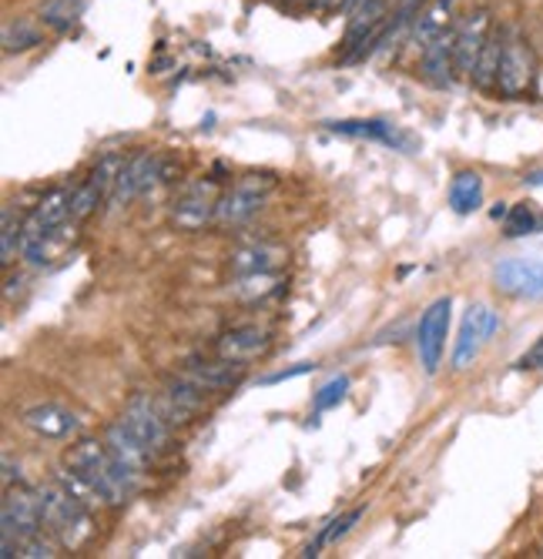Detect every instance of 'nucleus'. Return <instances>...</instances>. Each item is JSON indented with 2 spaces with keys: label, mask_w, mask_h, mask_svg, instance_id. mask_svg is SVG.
Listing matches in <instances>:
<instances>
[{
  "label": "nucleus",
  "mask_w": 543,
  "mask_h": 559,
  "mask_svg": "<svg viewBox=\"0 0 543 559\" xmlns=\"http://www.w3.org/2000/svg\"><path fill=\"white\" fill-rule=\"evenodd\" d=\"M21 423L31 432L44 436V439H71V436L81 432V419L71 409H64V405H58V402L31 405V409H24Z\"/></svg>",
  "instance_id": "16"
},
{
  "label": "nucleus",
  "mask_w": 543,
  "mask_h": 559,
  "mask_svg": "<svg viewBox=\"0 0 543 559\" xmlns=\"http://www.w3.org/2000/svg\"><path fill=\"white\" fill-rule=\"evenodd\" d=\"M0 44H4V55H21V50H31L37 44H44V31L37 21L17 17L4 24V34H0Z\"/></svg>",
  "instance_id": "25"
},
{
  "label": "nucleus",
  "mask_w": 543,
  "mask_h": 559,
  "mask_svg": "<svg viewBox=\"0 0 543 559\" xmlns=\"http://www.w3.org/2000/svg\"><path fill=\"white\" fill-rule=\"evenodd\" d=\"M17 556L21 559H51V556H58V549H55V543L44 539V533H37V536H31L27 543L17 546Z\"/></svg>",
  "instance_id": "31"
},
{
  "label": "nucleus",
  "mask_w": 543,
  "mask_h": 559,
  "mask_svg": "<svg viewBox=\"0 0 543 559\" xmlns=\"http://www.w3.org/2000/svg\"><path fill=\"white\" fill-rule=\"evenodd\" d=\"M121 165H125V155H105L87 171V178L71 191V218L74 222L91 218L97 212V205H102L105 198H111V188L118 181Z\"/></svg>",
  "instance_id": "11"
},
{
  "label": "nucleus",
  "mask_w": 543,
  "mask_h": 559,
  "mask_svg": "<svg viewBox=\"0 0 543 559\" xmlns=\"http://www.w3.org/2000/svg\"><path fill=\"white\" fill-rule=\"evenodd\" d=\"M312 369H316L312 362H303V366H295V369H282V372L265 376L262 385H275V382H285V379H295V376H306V372H312Z\"/></svg>",
  "instance_id": "33"
},
{
  "label": "nucleus",
  "mask_w": 543,
  "mask_h": 559,
  "mask_svg": "<svg viewBox=\"0 0 543 559\" xmlns=\"http://www.w3.org/2000/svg\"><path fill=\"white\" fill-rule=\"evenodd\" d=\"M450 319H453V298L442 295L426 305V312L420 316L416 325V348H420V366L426 376H436L442 352H447V335H450Z\"/></svg>",
  "instance_id": "7"
},
{
  "label": "nucleus",
  "mask_w": 543,
  "mask_h": 559,
  "mask_svg": "<svg viewBox=\"0 0 543 559\" xmlns=\"http://www.w3.org/2000/svg\"><path fill=\"white\" fill-rule=\"evenodd\" d=\"M540 228H543V218L536 215L533 205H527V201H520V205L507 209V215H504V235H507V238L536 235Z\"/></svg>",
  "instance_id": "29"
},
{
  "label": "nucleus",
  "mask_w": 543,
  "mask_h": 559,
  "mask_svg": "<svg viewBox=\"0 0 543 559\" xmlns=\"http://www.w3.org/2000/svg\"><path fill=\"white\" fill-rule=\"evenodd\" d=\"M423 0H392V8H420Z\"/></svg>",
  "instance_id": "35"
},
{
  "label": "nucleus",
  "mask_w": 543,
  "mask_h": 559,
  "mask_svg": "<svg viewBox=\"0 0 543 559\" xmlns=\"http://www.w3.org/2000/svg\"><path fill=\"white\" fill-rule=\"evenodd\" d=\"M350 0H312V8L316 11H322V14H329V11H342Z\"/></svg>",
  "instance_id": "34"
},
{
  "label": "nucleus",
  "mask_w": 543,
  "mask_h": 559,
  "mask_svg": "<svg viewBox=\"0 0 543 559\" xmlns=\"http://www.w3.org/2000/svg\"><path fill=\"white\" fill-rule=\"evenodd\" d=\"M121 423H125L144 445H152L155 452L165 449V445L172 442V419L165 416L162 402H155L152 395H134V399L125 405Z\"/></svg>",
  "instance_id": "12"
},
{
  "label": "nucleus",
  "mask_w": 543,
  "mask_h": 559,
  "mask_svg": "<svg viewBox=\"0 0 543 559\" xmlns=\"http://www.w3.org/2000/svg\"><path fill=\"white\" fill-rule=\"evenodd\" d=\"M517 369H543V338L533 342L520 359H517Z\"/></svg>",
  "instance_id": "32"
},
{
  "label": "nucleus",
  "mask_w": 543,
  "mask_h": 559,
  "mask_svg": "<svg viewBox=\"0 0 543 559\" xmlns=\"http://www.w3.org/2000/svg\"><path fill=\"white\" fill-rule=\"evenodd\" d=\"M493 34V17L486 8L470 11L463 21H457V74L473 81V71L480 64L483 47Z\"/></svg>",
  "instance_id": "14"
},
{
  "label": "nucleus",
  "mask_w": 543,
  "mask_h": 559,
  "mask_svg": "<svg viewBox=\"0 0 543 559\" xmlns=\"http://www.w3.org/2000/svg\"><path fill=\"white\" fill-rule=\"evenodd\" d=\"M359 520H363V510H350V513H342V516L329 520V523L319 530L316 543H312V546H306V552H303V556H319V549H326V546H335L339 539L350 536V530H353Z\"/></svg>",
  "instance_id": "28"
},
{
  "label": "nucleus",
  "mask_w": 543,
  "mask_h": 559,
  "mask_svg": "<svg viewBox=\"0 0 543 559\" xmlns=\"http://www.w3.org/2000/svg\"><path fill=\"white\" fill-rule=\"evenodd\" d=\"M84 14V0H47L40 8V24L55 31H71Z\"/></svg>",
  "instance_id": "27"
},
{
  "label": "nucleus",
  "mask_w": 543,
  "mask_h": 559,
  "mask_svg": "<svg viewBox=\"0 0 543 559\" xmlns=\"http://www.w3.org/2000/svg\"><path fill=\"white\" fill-rule=\"evenodd\" d=\"M345 8H356V0H350V4H345Z\"/></svg>",
  "instance_id": "37"
},
{
  "label": "nucleus",
  "mask_w": 543,
  "mask_h": 559,
  "mask_svg": "<svg viewBox=\"0 0 543 559\" xmlns=\"http://www.w3.org/2000/svg\"><path fill=\"white\" fill-rule=\"evenodd\" d=\"M219 181L215 178H199V181H188L175 201H172V225L181 231H199L205 228L212 218H219Z\"/></svg>",
  "instance_id": "5"
},
{
  "label": "nucleus",
  "mask_w": 543,
  "mask_h": 559,
  "mask_svg": "<svg viewBox=\"0 0 543 559\" xmlns=\"http://www.w3.org/2000/svg\"><path fill=\"white\" fill-rule=\"evenodd\" d=\"M536 50L533 44L517 31L504 27V55H500V71H497V94L507 100L527 97L536 84Z\"/></svg>",
  "instance_id": "4"
},
{
  "label": "nucleus",
  "mask_w": 543,
  "mask_h": 559,
  "mask_svg": "<svg viewBox=\"0 0 543 559\" xmlns=\"http://www.w3.org/2000/svg\"><path fill=\"white\" fill-rule=\"evenodd\" d=\"M272 345L269 332L259 329V325H238V329H228L219 342H215V355L222 359H232V362H249V359H259L265 355Z\"/></svg>",
  "instance_id": "18"
},
{
  "label": "nucleus",
  "mask_w": 543,
  "mask_h": 559,
  "mask_svg": "<svg viewBox=\"0 0 543 559\" xmlns=\"http://www.w3.org/2000/svg\"><path fill=\"white\" fill-rule=\"evenodd\" d=\"M24 241V218L14 212V201L4 205V231H0V265H14Z\"/></svg>",
  "instance_id": "26"
},
{
  "label": "nucleus",
  "mask_w": 543,
  "mask_h": 559,
  "mask_svg": "<svg viewBox=\"0 0 543 559\" xmlns=\"http://www.w3.org/2000/svg\"><path fill=\"white\" fill-rule=\"evenodd\" d=\"M420 71L433 87H450L457 78V24L433 37L423 55H420Z\"/></svg>",
  "instance_id": "15"
},
{
  "label": "nucleus",
  "mask_w": 543,
  "mask_h": 559,
  "mask_svg": "<svg viewBox=\"0 0 543 559\" xmlns=\"http://www.w3.org/2000/svg\"><path fill=\"white\" fill-rule=\"evenodd\" d=\"M500 55H504V27H493L483 55H480V64L473 71V84L480 91H497V71H500Z\"/></svg>",
  "instance_id": "24"
},
{
  "label": "nucleus",
  "mask_w": 543,
  "mask_h": 559,
  "mask_svg": "<svg viewBox=\"0 0 543 559\" xmlns=\"http://www.w3.org/2000/svg\"><path fill=\"white\" fill-rule=\"evenodd\" d=\"M483 205V178L476 171H457L450 181V209L457 215H473Z\"/></svg>",
  "instance_id": "23"
},
{
  "label": "nucleus",
  "mask_w": 543,
  "mask_h": 559,
  "mask_svg": "<svg viewBox=\"0 0 543 559\" xmlns=\"http://www.w3.org/2000/svg\"><path fill=\"white\" fill-rule=\"evenodd\" d=\"M275 175L269 171H252V175H241L219 201V222L222 225H241L249 222L262 205L265 198L275 191Z\"/></svg>",
  "instance_id": "6"
},
{
  "label": "nucleus",
  "mask_w": 543,
  "mask_h": 559,
  "mask_svg": "<svg viewBox=\"0 0 543 559\" xmlns=\"http://www.w3.org/2000/svg\"><path fill=\"white\" fill-rule=\"evenodd\" d=\"M105 442H108V449H111L115 460L125 463V466L134 469V473H144L147 466H152V460H155V449H152V445H144L121 419L111 423V426L105 429Z\"/></svg>",
  "instance_id": "20"
},
{
  "label": "nucleus",
  "mask_w": 543,
  "mask_h": 559,
  "mask_svg": "<svg viewBox=\"0 0 543 559\" xmlns=\"http://www.w3.org/2000/svg\"><path fill=\"white\" fill-rule=\"evenodd\" d=\"M497 329H500V316L493 312L486 301L470 305L463 322H460L457 345H453V369L457 372H467L480 359V352L486 348V342L497 335Z\"/></svg>",
  "instance_id": "8"
},
{
  "label": "nucleus",
  "mask_w": 543,
  "mask_h": 559,
  "mask_svg": "<svg viewBox=\"0 0 543 559\" xmlns=\"http://www.w3.org/2000/svg\"><path fill=\"white\" fill-rule=\"evenodd\" d=\"M191 382H199L205 392H228L235 385H241L245 379V366L232 362V359H188L181 369Z\"/></svg>",
  "instance_id": "17"
},
{
  "label": "nucleus",
  "mask_w": 543,
  "mask_h": 559,
  "mask_svg": "<svg viewBox=\"0 0 543 559\" xmlns=\"http://www.w3.org/2000/svg\"><path fill=\"white\" fill-rule=\"evenodd\" d=\"M64 469L71 476H78L94 499H102L105 506H121L134 496L141 473L128 469L125 463H118L108 442H97V439H81L64 452Z\"/></svg>",
  "instance_id": "1"
},
{
  "label": "nucleus",
  "mask_w": 543,
  "mask_h": 559,
  "mask_svg": "<svg viewBox=\"0 0 543 559\" xmlns=\"http://www.w3.org/2000/svg\"><path fill=\"white\" fill-rule=\"evenodd\" d=\"M326 128L332 134H342V138L379 141V144H389V147H410V138L392 121H382V118H342V121H329Z\"/></svg>",
  "instance_id": "19"
},
{
  "label": "nucleus",
  "mask_w": 543,
  "mask_h": 559,
  "mask_svg": "<svg viewBox=\"0 0 543 559\" xmlns=\"http://www.w3.org/2000/svg\"><path fill=\"white\" fill-rule=\"evenodd\" d=\"M527 185H543V171H536V175H530V178H527Z\"/></svg>",
  "instance_id": "36"
},
{
  "label": "nucleus",
  "mask_w": 543,
  "mask_h": 559,
  "mask_svg": "<svg viewBox=\"0 0 543 559\" xmlns=\"http://www.w3.org/2000/svg\"><path fill=\"white\" fill-rule=\"evenodd\" d=\"M345 392H350V376H332V379L312 395V409H316V413L332 409V405H339V402L345 399Z\"/></svg>",
  "instance_id": "30"
},
{
  "label": "nucleus",
  "mask_w": 543,
  "mask_h": 559,
  "mask_svg": "<svg viewBox=\"0 0 543 559\" xmlns=\"http://www.w3.org/2000/svg\"><path fill=\"white\" fill-rule=\"evenodd\" d=\"M158 181H165V158L155 155V151H134L131 158H125L108 201L115 209H121V205H128V201H134L138 194L152 191Z\"/></svg>",
  "instance_id": "9"
},
{
  "label": "nucleus",
  "mask_w": 543,
  "mask_h": 559,
  "mask_svg": "<svg viewBox=\"0 0 543 559\" xmlns=\"http://www.w3.org/2000/svg\"><path fill=\"white\" fill-rule=\"evenodd\" d=\"M285 265V248L279 245H245L232 255V275L252 278V275H279Z\"/></svg>",
  "instance_id": "21"
},
{
  "label": "nucleus",
  "mask_w": 543,
  "mask_h": 559,
  "mask_svg": "<svg viewBox=\"0 0 543 559\" xmlns=\"http://www.w3.org/2000/svg\"><path fill=\"white\" fill-rule=\"evenodd\" d=\"M40 496V513H44V526L51 530V536L64 546V549H81L94 539L97 523L91 516V499L81 496L78 489H71L64 479L44 483L37 486Z\"/></svg>",
  "instance_id": "2"
},
{
  "label": "nucleus",
  "mask_w": 543,
  "mask_h": 559,
  "mask_svg": "<svg viewBox=\"0 0 543 559\" xmlns=\"http://www.w3.org/2000/svg\"><path fill=\"white\" fill-rule=\"evenodd\" d=\"M0 533H4V559L17 556V546L27 543L31 536L40 533L44 526V513H40V496L37 489H27L24 483L11 486L4 492V506H0Z\"/></svg>",
  "instance_id": "3"
},
{
  "label": "nucleus",
  "mask_w": 543,
  "mask_h": 559,
  "mask_svg": "<svg viewBox=\"0 0 543 559\" xmlns=\"http://www.w3.org/2000/svg\"><path fill=\"white\" fill-rule=\"evenodd\" d=\"M493 282L510 298L540 301L543 298V259H504L493 269Z\"/></svg>",
  "instance_id": "13"
},
{
  "label": "nucleus",
  "mask_w": 543,
  "mask_h": 559,
  "mask_svg": "<svg viewBox=\"0 0 543 559\" xmlns=\"http://www.w3.org/2000/svg\"><path fill=\"white\" fill-rule=\"evenodd\" d=\"M389 4L392 0H356L353 8V17H350V27H345V50H350V61H359L366 55L376 50V40L389 21Z\"/></svg>",
  "instance_id": "10"
},
{
  "label": "nucleus",
  "mask_w": 543,
  "mask_h": 559,
  "mask_svg": "<svg viewBox=\"0 0 543 559\" xmlns=\"http://www.w3.org/2000/svg\"><path fill=\"white\" fill-rule=\"evenodd\" d=\"M457 24V0H429L426 8H420L416 21H413V40L420 47H426L433 37H439L442 31H450Z\"/></svg>",
  "instance_id": "22"
}]
</instances>
